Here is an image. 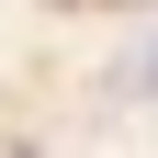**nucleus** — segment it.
<instances>
[{
    "mask_svg": "<svg viewBox=\"0 0 158 158\" xmlns=\"http://www.w3.org/2000/svg\"><path fill=\"white\" fill-rule=\"evenodd\" d=\"M124 79H135V102H158V34L135 45V68H124Z\"/></svg>",
    "mask_w": 158,
    "mask_h": 158,
    "instance_id": "obj_1",
    "label": "nucleus"
}]
</instances>
